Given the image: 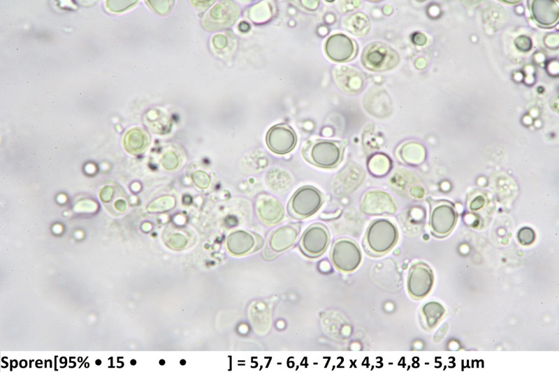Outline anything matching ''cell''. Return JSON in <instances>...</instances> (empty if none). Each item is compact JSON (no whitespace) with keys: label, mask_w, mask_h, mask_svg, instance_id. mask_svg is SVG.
I'll list each match as a JSON object with an SVG mask.
<instances>
[{"label":"cell","mask_w":559,"mask_h":372,"mask_svg":"<svg viewBox=\"0 0 559 372\" xmlns=\"http://www.w3.org/2000/svg\"><path fill=\"white\" fill-rule=\"evenodd\" d=\"M398 239L394 223L386 218L375 219L368 227L363 240L365 251L372 257H381L389 252Z\"/></svg>","instance_id":"cell-1"},{"label":"cell","mask_w":559,"mask_h":372,"mask_svg":"<svg viewBox=\"0 0 559 372\" xmlns=\"http://www.w3.org/2000/svg\"><path fill=\"white\" fill-rule=\"evenodd\" d=\"M344 148L342 142L319 139L307 142L302 153L310 163L319 168L331 169L341 163Z\"/></svg>","instance_id":"cell-2"},{"label":"cell","mask_w":559,"mask_h":372,"mask_svg":"<svg viewBox=\"0 0 559 372\" xmlns=\"http://www.w3.org/2000/svg\"><path fill=\"white\" fill-rule=\"evenodd\" d=\"M322 193L312 186H303L291 196L287 205L290 216L303 220L314 214L322 206Z\"/></svg>","instance_id":"cell-3"},{"label":"cell","mask_w":559,"mask_h":372,"mask_svg":"<svg viewBox=\"0 0 559 372\" xmlns=\"http://www.w3.org/2000/svg\"><path fill=\"white\" fill-rule=\"evenodd\" d=\"M330 259L338 271L351 273L360 266L362 253L355 241L347 237H341L333 243L330 251Z\"/></svg>","instance_id":"cell-4"},{"label":"cell","mask_w":559,"mask_h":372,"mask_svg":"<svg viewBox=\"0 0 559 372\" xmlns=\"http://www.w3.org/2000/svg\"><path fill=\"white\" fill-rule=\"evenodd\" d=\"M363 66L370 70L383 71L393 68L399 61L396 52L382 42L369 44L361 57Z\"/></svg>","instance_id":"cell-5"},{"label":"cell","mask_w":559,"mask_h":372,"mask_svg":"<svg viewBox=\"0 0 559 372\" xmlns=\"http://www.w3.org/2000/svg\"><path fill=\"white\" fill-rule=\"evenodd\" d=\"M331 240L328 228L321 223L310 225L303 233L299 248L309 258H317L326 251Z\"/></svg>","instance_id":"cell-6"},{"label":"cell","mask_w":559,"mask_h":372,"mask_svg":"<svg viewBox=\"0 0 559 372\" xmlns=\"http://www.w3.org/2000/svg\"><path fill=\"white\" fill-rule=\"evenodd\" d=\"M434 276L430 267L426 263L418 262L413 264L408 272L407 288L409 295L414 299H422L431 290Z\"/></svg>","instance_id":"cell-7"},{"label":"cell","mask_w":559,"mask_h":372,"mask_svg":"<svg viewBox=\"0 0 559 372\" xmlns=\"http://www.w3.org/2000/svg\"><path fill=\"white\" fill-rule=\"evenodd\" d=\"M360 209L368 216L391 215L396 211L397 206L395 200L387 192L372 190L363 195Z\"/></svg>","instance_id":"cell-8"},{"label":"cell","mask_w":559,"mask_h":372,"mask_svg":"<svg viewBox=\"0 0 559 372\" xmlns=\"http://www.w3.org/2000/svg\"><path fill=\"white\" fill-rule=\"evenodd\" d=\"M457 221V213L453 204L447 201L437 202L433 207L430 225L433 234L444 237L453 229Z\"/></svg>","instance_id":"cell-9"},{"label":"cell","mask_w":559,"mask_h":372,"mask_svg":"<svg viewBox=\"0 0 559 372\" xmlns=\"http://www.w3.org/2000/svg\"><path fill=\"white\" fill-rule=\"evenodd\" d=\"M239 15V8L233 1L216 4L203 17V25L208 31H217L232 25Z\"/></svg>","instance_id":"cell-10"},{"label":"cell","mask_w":559,"mask_h":372,"mask_svg":"<svg viewBox=\"0 0 559 372\" xmlns=\"http://www.w3.org/2000/svg\"><path fill=\"white\" fill-rule=\"evenodd\" d=\"M297 142L294 131L288 125L277 124L271 127L266 135V143L270 151L277 154L291 151Z\"/></svg>","instance_id":"cell-11"},{"label":"cell","mask_w":559,"mask_h":372,"mask_svg":"<svg viewBox=\"0 0 559 372\" xmlns=\"http://www.w3.org/2000/svg\"><path fill=\"white\" fill-rule=\"evenodd\" d=\"M327 57L336 62H344L352 59L356 54V43L343 34L330 36L324 46Z\"/></svg>","instance_id":"cell-12"},{"label":"cell","mask_w":559,"mask_h":372,"mask_svg":"<svg viewBox=\"0 0 559 372\" xmlns=\"http://www.w3.org/2000/svg\"><path fill=\"white\" fill-rule=\"evenodd\" d=\"M300 226L298 224H289L275 230L270 237V248L275 253H282L291 248L296 242Z\"/></svg>","instance_id":"cell-13"},{"label":"cell","mask_w":559,"mask_h":372,"mask_svg":"<svg viewBox=\"0 0 559 372\" xmlns=\"http://www.w3.org/2000/svg\"><path fill=\"white\" fill-rule=\"evenodd\" d=\"M256 210L260 218L269 225L280 223L284 215V207L281 202L270 195H263L258 198Z\"/></svg>","instance_id":"cell-14"},{"label":"cell","mask_w":559,"mask_h":372,"mask_svg":"<svg viewBox=\"0 0 559 372\" xmlns=\"http://www.w3.org/2000/svg\"><path fill=\"white\" fill-rule=\"evenodd\" d=\"M255 244L254 237L245 231H236L229 235L227 239V248L235 255H242L251 251Z\"/></svg>","instance_id":"cell-15"},{"label":"cell","mask_w":559,"mask_h":372,"mask_svg":"<svg viewBox=\"0 0 559 372\" xmlns=\"http://www.w3.org/2000/svg\"><path fill=\"white\" fill-rule=\"evenodd\" d=\"M532 12L535 20L543 25L551 24L558 19V6L551 1H535Z\"/></svg>","instance_id":"cell-16"},{"label":"cell","mask_w":559,"mask_h":372,"mask_svg":"<svg viewBox=\"0 0 559 372\" xmlns=\"http://www.w3.org/2000/svg\"><path fill=\"white\" fill-rule=\"evenodd\" d=\"M425 325L428 329L435 327L443 317L445 309L437 302H430L424 304L421 309Z\"/></svg>","instance_id":"cell-17"},{"label":"cell","mask_w":559,"mask_h":372,"mask_svg":"<svg viewBox=\"0 0 559 372\" xmlns=\"http://www.w3.org/2000/svg\"><path fill=\"white\" fill-rule=\"evenodd\" d=\"M127 137L128 150L136 154L142 152L149 142L147 134L139 129H135L129 132Z\"/></svg>","instance_id":"cell-18"},{"label":"cell","mask_w":559,"mask_h":372,"mask_svg":"<svg viewBox=\"0 0 559 372\" xmlns=\"http://www.w3.org/2000/svg\"><path fill=\"white\" fill-rule=\"evenodd\" d=\"M391 163L389 158L384 154H376L368 162V170L375 176L386 175L390 170Z\"/></svg>","instance_id":"cell-19"},{"label":"cell","mask_w":559,"mask_h":372,"mask_svg":"<svg viewBox=\"0 0 559 372\" xmlns=\"http://www.w3.org/2000/svg\"><path fill=\"white\" fill-rule=\"evenodd\" d=\"M175 199L171 195H164L154 200L148 206V210L151 211H165L174 208L175 206Z\"/></svg>","instance_id":"cell-20"},{"label":"cell","mask_w":559,"mask_h":372,"mask_svg":"<svg viewBox=\"0 0 559 372\" xmlns=\"http://www.w3.org/2000/svg\"><path fill=\"white\" fill-rule=\"evenodd\" d=\"M191 178L194 184L201 189L208 188L211 182L209 174L205 171L200 170L193 172Z\"/></svg>","instance_id":"cell-21"},{"label":"cell","mask_w":559,"mask_h":372,"mask_svg":"<svg viewBox=\"0 0 559 372\" xmlns=\"http://www.w3.org/2000/svg\"><path fill=\"white\" fill-rule=\"evenodd\" d=\"M535 232L529 227L521 228L517 233V239L520 244L524 246L532 244L535 240Z\"/></svg>","instance_id":"cell-22"},{"label":"cell","mask_w":559,"mask_h":372,"mask_svg":"<svg viewBox=\"0 0 559 372\" xmlns=\"http://www.w3.org/2000/svg\"><path fill=\"white\" fill-rule=\"evenodd\" d=\"M162 165L167 170H175L179 165L177 156L173 151L166 153L162 158Z\"/></svg>","instance_id":"cell-23"},{"label":"cell","mask_w":559,"mask_h":372,"mask_svg":"<svg viewBox=\"0 0 559 372\" xmlns=\"http://www.w3.org/2000/svg\"><path fill=\"white\" fill-rule=\"evenodd\" d=\"M170 244L175 248L183 247L187 244V240L184 236L180 234H175L170 238Z\"/></svg>","instance_id":"cell-24"},{"label":"cell","mask_w":559,"mask_h":372,"mask_svg":"<svg viewBox=\"0 0 559 372\" xmlns=\"http://www.w3.org/2000/svg\"><path fill=\"white\" fill-rule=\"evenodd\" d=\"M227 43L226 37L222 34H217L212 38V44L217 49H223Z\"/></svg>","instance_id":"cell-25"}]
</instances>
